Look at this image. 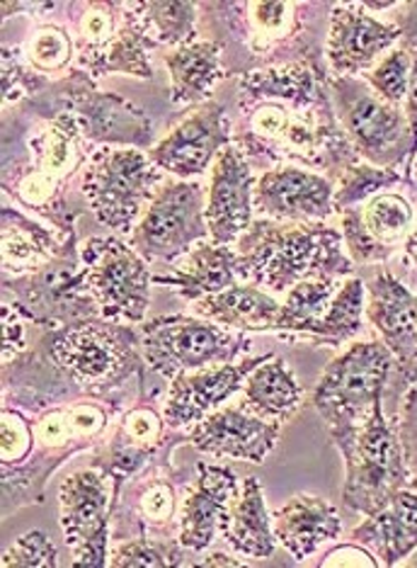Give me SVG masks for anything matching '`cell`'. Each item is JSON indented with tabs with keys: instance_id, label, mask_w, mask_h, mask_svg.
I'll use <instances>...</instances> for the list:
<instances>
[{
	"instance_id": "obj_14",
	"label": "cell",
	"mask_w": 417,
	"mask_h": 568,
	"mask_svg": "<svg viewBox=\"0 0 417 568\" xmlns=\"http://www.w3.org/2000/svg\"><path fill=\"white\" fill-rule=\"evenodd\" d=\"M228 144H233V122L224 105L206 100L146 153L163 173L192 180L204 175Z\"/></svg>"
},
{
	"instance_id": "obj_10",
	"label": "cell",
	"mask_w": 417,
	"mask_h": 568,
	"mask_svg": "<svg viewBox=\"0 0 417 568\" xmlns=\"http://www.w3.org/2000/svg\"><path fill=\"white\" fill-rule=\"evenodd\" d=\"M139 347L143 363L173 379L185 369L236 363V357L247 353V341L206 318L161 316L141 324Z\"/></svg>"
},
{
	"instance_id": "obj_24",
	"label": "cell",
	"mask_w": 417,
	"mask_h": 568,
	"mask_svg": "<svg viewBox=\"0 0 417 568\" xmlns=\"http://www.w3.org/2000/svg\"><path fill=\"white\" fill-rule=\"evenodd\" d=\"M153 282L175 290L182 300L194 304L208 294H218L247 282V270L238 248L202 241L177 257L171 273L153 275Z\"/></svg>"
},
{
	"instance_id": "obj_43",
	"label": "cell",
	"mask_w": 417,
	"mask_h": 568,
	"mask_svg": "<svg viewBox=\"0 0 417 568\" xmlns=\"http://www.w3.org/2000/svg\"><path fill=\"white\" fill-rule=\"evenodd\" d=\"M0 430H3V440H0V457H3V467L8 464H20L30 457L32 443H34V428L30 420L20 416L18 410L6 408L0 416Z\"/></svg>"
},
{
	"instance_id": "obj_11",
	"label": "cell",
	"mask_w": 417,
	"mask_h": 568,
	"mask_svg": "<svg viewBox=\"0 0 417 568\" xmlns=\"http://www.w3.org/2000/svg\"><path fill=\"white\" fill-rule=\"evenodd\" d=\"M83 282L98 312L112 324H143L151 302L149 265L120 239H88L81 245Z\"/></svg>"
},
{
	"instance_id": "obj_16",
	"label": "cell",
	"mask_w": 417,
	"mask_h": 568,
	"mask_svg": "<svg viewBox=\"0 0 417 568\" xmlns=\"http://www.w3.org/2000/svg\"><path fill=\"white\" fill-rule=\"evenodd\" d=\"M415 222L410 202L396 192H379L362 206L340 214V234L355 265H382L406 243Z\"/></svg>"
},
{
	"instance_id": "obj_13",
	"label": "cell",
	"mask_w": 417,
	"mask_h": 568,
	"mask_svg": "<svg viewBox=\"0 0 417 568\" xmlns=\"http://www.w3.org/2000/svg\"><path fill=\"white\" fill-rule=\"evenodd\" d=\"M132 333L110 324H75L49 345L54 365L83 386H104L132 369Z\"/></svg>"
},
{
	"instance_id": "obj_17",
	"label": "cell",
	"mask_w": 417,
	"mask_h": 568,
	"mask_svg": "<svg viewBox=\"0 0 417 568\" xmlns=\"http://www.w3.org/2000/svg\"><path fill=\"white\" fill-rule=\"evenodd\" d=\"M328 22L325 59H328L330 75H357L372 71L403 37L398 22L376 20L362 8V3L330 6Z\"/></svg>"
},
{
	"instance_id": "obj_2",
	"label": "cell",
	"mask_w": 417,
	"mask_h": 568,
	"mask_svg": "<svg viewBox=\"0 0 417 568\" xmlns=\"http://www.w3.org/2000/svg\"><path fill=\"white\" fill-rule=\"evenodd\" d=\"M218 10V47L226 73H251L289 63H323L321 3H212Z\"/></svg>"
},
{
	"instance_id": "obj_26",
	"label": "cell",
	"mask_w": 417,
	"mask_h": 568,
	"mask_svg": "<svg viewBox=\"0 0 417 568\" xmlns=\"http://www.w3.org/2000/svg\"><path fill=\"white\" fill-rule=\"evenodd\" d=\"M279 545L296 561H304L323 545L343 535V518L333 503L311 494H298L272 515Z\"/></svg>"
},
{
	"instance_id": "obj_1",
	"label": "cell",
	"mask_w": 417,
	"mask_h": 568,
	"mask_svg": "<svg viewBox=\"0 0 417 568\" xmlns=\"http://www.w3.org/2000/svg\"><path fill=\"white\" fill-rule=\"evenodd\" d=\"M241 122L233 134L247 161L272 168H306L333 183L362 161L337 120L330 71L323 63L243 73L238 81Z\"/></svg>"
},
{
	"instance_id": "obj_29",
	"label": "cell",
	"mask_w": 417,
	"mask_h": 568,
	"mask_svg": "<svg viewBox=\"0 0 417 568\" xmlns=\"http://www.w3.org/2000/svg\"><path fill=\"white\" fill-rule=\"evenodd\" d=\"M194 312L214 324L236 331H275L282 304L267 290L243 282L192 304Z\"/></svg>"
},
{
	"instance_id": "obj_41",
	"label": "cell",
	"mask_w": 417,
	"mask_h": 568,
	"mask_svg": "<svg viewBox=\"0 0 417 568\" xmlns=\"http://www.w3.org/2000/svg\"><path fill=\"white\" fill-rule=\"evenodd\" d=\"M47 85L42 73H37L24 57H20L18 49L3 47V102H20L22 98L34 95L37 90Z\"/></svg>"
},
{
	"instance_id": "obj_5",
	"label": "cell",
	"mask_w": 417,
	"mask_h": 568,
	"mask_svg": "<svg viewBox=\"0 0 417 568\" xmlns=\"http://www.w3.org/2000/svg\"><path fill=\"white\" fill-rule=\"evenodd\" d=\"M93 146L83 134V126L69 110H57L30 134V163L22 165L12 178V192L20 204L44 214L69 234L63 224V185L71 175L93 156Z\"/></svg>"
},
{
	"instance_id": "obj_42",
	"label": "cell",
	"mask_w": 417,
	"mask_h": 568,
	"mask_svg": "<svg viewBox=\"0 0 417 568\" xmlns=\"http://www.w3.org/2000/svg\"><path fill=\"white\" fill-rule=\"evenodd\" d=\"M163 428L165 420L155 413L153 408L139 406L126 413L124 425H122V443L141 449V452H153L163 440Z\"/></svg>"
},
{
	"instance_id": "obj_15",
	"label": "cell",
	"mask_w": 417,
	"mask_h": 568,
	"mask_svg": "<svg viewBox=\"0 0 417 568\" xmlns=\"http://www.w3.org/2000/svg\"><path fill=\"white\" fill-rule=\"evenodd\" d=\"M61 110L73 112L90 144L143 149L151 141V120L132 102L100 93L83 71L61 90Z\"/></svg>"
},
{
	"instance_id": "obj_49",
	"label": "cell",
	"mask_w": 417,
	"mask_h": 568,
	"mask_svg": "<svg viewBox=\"0 0 417 568\" xmlns=\"http://www.w3.org/2000/svg\"><path fill=\"white\" fill-rule=\"evenodd\" d=\"M403 449H406V462L410 471V488L417 490V389L408 396L406 406H403V416L398 420Z\"/></svg>"
},
{
	"instance_id": "obj_44",
	"label": "cell",
	"mask_w": 417,
	"mask_h": 568,
	"mask_svg": "<svg viewBox=\"0 0 417 568\" xmlns=\"http://www.w3.org/2000/svg\"><path fill=\"white\" fill-rule=\"evenodd\" d=\"M75 440H81V437L75 433L69 408L49 410L34 423V443L39 447L57 452V449H67Z\"/></svg>"
},
{
	"instance_id": "obj_51",
	"label": "cell",
	"mask_w": 417,
	"mask_h": 568,
	"mask_svg": "<svg viewBox=\"0 0 417 568\" xmlns=\"http://www.w3.org/2000/svg\"><path fill=\"white\" fill-rule=\"evenodd\" d=\"M194 566H208V568H226V566H245L243 561H238V559H233V557H226V554H208L206 559H202V561H197Z\"/></svg>"
},
{
	"instance_id": "obj_30",
	"label": "cell",
	"mask_w": 417,
	"mask_h": 568,
	"mask_svg": "<svg viewBox=\"0 0 417 568\" xmlns=\"http://www.w3.org/2000/svg\"><path fill=\"white\" fill-rule=\"evenodd\" d=\"M302 386H298L294 372L272 355L247 374L241 404L251 408L260 418L284 423L302 406Z\"/></svg>"
},
{
	"instance_id": "obj_34",
	"label": "cell",
	"mask_w": 417,
	"mask_h": 568,
	"mask_svg": "<svg viewBox=\"0 0 417 568\" xmlns=\"http://www.w3.org/2000/svg\"><path fill=\"white\" fill-rule=\"evenodd\" d=\"M364 300H367V284L359 277H347L343 287L337 290L328 312L313 326L306 338L325 345H343L355 341L362 333V314L367 312V302Z\"/></svg>"
},
{
	"instance_id": "obj_3",
	"label": "cell",
	"mask_w": 417,
	"mask_h": 568,
	"mask_svg": "<svg viewBox=\"0 0 417 568\" xmlns=\"http://www.w3.org/2000/svg\"><path fill=\"white\" fill-rule=\"evenodd\" d=\"M245 261L247 282L284 294L304 280L355 277L340 229L255 219L236 243Z\"/></svg>"
},
{
	"instance_id": "obj_19",
	"label": "cell",
	"mask_w": 417,
	"mask_h": 568,
	"mask_svg": "<svg viewBox=\"0 0 417 568\" xmlns=\"http://www.w3.org/2000/svg\"><path fill=\"white\" fill-rule=\"evenodd\" d=\"M255 175L251 161L236 144H228L212 165V180L206 190V226L208 241L233 245L255 222Z\"/></svg>"
},
{
	"instance_id": "obj_9",
	"label": "cell",
	"mask_w": 417,
	"mask_h": 568,
	"mask_svg": "<svg viewBox=\"0 0 417 568\" xmlns=\"http://www.w3.org/2000/svg\"><path fill=\"white\" fill-rule=\"evenodd\" d=\"M208 239L206 192L194 180L163 183L141 212L129 234V245L146 263H175Z\"/></svg>"
},
{
	"instance_id": "obj_39",
	"label": "cell",
	"mask_w": 417,
	"mask_h": 568,
	"mask_svg": "<svg viewBox=\"0 0 417 568\" xmlns=\"http://www.w3.org/2000/svg\"><path fill=\"white\" fill-rule=\"evenodd\" d=\"M410 69L413 59L406 44L394 47L379 59V63L367 73H362V79L372 85L376 95H382L390 105H400L408 98V85H410Z\"/></svg>"
},
{
	"instance_id": "obj_12",
	"label": "cell",
	"mask_w": 417,
	"mask_h": 568,
	"mask_svg": "<svg viewBox=\"0 0 417 568\" xmlns=\"http://www.w3.org/2000/svg\"><path fill=\"white\" fill-rule=\"evenodd\" d=\"M112 479L100 469H78L59 488L61 529L73 566H108Z\"/></svg>"
},
{
	"instance_id": "obj_20",
	"label": "cell",
	"mask_w": 417,
	"mask_h": 568,
	"mask_svg": "<svg viewBox=\"0 0 417 568\" xmlns=\"http://www.w3.org/2000/svg\"><path fill=\"white\" fill-rule=\"evenodd\" d=\"M279 435V420L260 418L251 408L238 404L216 408L200 423L190 425L187 440L204 455L263 464L269 452L277 447Z\"/></svg>"
},
{
	"instance_id": "obj_36",
	"label": "cell",
	"mask_w": 417,
	"mask_h": 568,
	"mask_svg": "<svg viewBox=\"0 0 417 568\" xmlns=\"http://www.w3.org/2000/svg\"><path fill=\"white\" fill-rule=\"evenodd\" d=\"M155 44L149 40V34L143 32L139 24L134 10L129 3H124V22L122 30L116 34V40L104 54L98 75L108 73H126L136 75V79H151V49Z\"/></svg>"
},
{
	"instance_id": "obj_6",
	"label": "cell",
	"mask_w": 417,
	"mask_h": 568,
	"mask_svg": "<svg viewBox=\"0 0 417 568\" xmlns=\"http://www.w3.org/2000/svg\"><path fill=\"white\" fill-rule=\"evenodd\" d=\"M330 95L347 139L364 163L376 168H410L417 156L406 110L376 95L357 75H330Z\"/></svg>"
},
{
	"instance_id": "obj_48",
	"label": "cell",
	"mask_w": 417,
	"mask_h": 568,
	"mask_svg": "<svg viewBox=\"0 0 417 568\" xmlns=\"http://www.w3.org/2000/svg\"><path fill=\"white\" fill-rule=\"evenodd\" d=\"M28 321H32V314L22 304L3 302V365L16 359L28 345Z\"/></svg>"
},
{
	"instance_id": "obj_27",
	"label": "cell",
	"mask_w": 417,
	"mask_h": 568,
	"mask_svg": "<svg viewBox=\"0 0 417 568\" xmlns=\"http://www.w3.org/2000/svg\"><path fill=\"white\" fill-rule=\"evenodd\" d=\"M173 105H204L224 81V49L214 40H192L165 54Z\"/></svg>"
},
{
	"instance_id": "obj_47",
	"label": "cell",
	"mask_w": 417,
	"mask_h": 568,
	"mask_svg": "<svg viewBox=\"0 0 417 568\" xmlns=\"http://www.w3.org/2000/svg\"><path fill=\"white\" fill-rule=\"evenodd\" d=\"M108 564L112 568H129V566H151V568H161L167 566L163 557V551L149 541L146 537H134V539H124L110 551Z\"/></svg>"
},
{
	"instance_id": "obj_50",
	"label": "cell",
	"mask_w": 417,
	"mask_h": 568,
	"mask_svg": "<svg viewBox=\"0 0 417 568\" xmlns=\"http://www.w3.org/2000/svg\"><path fill=\"white\" fill-rule=\"evenodd\" d=\"M321 566H382V564L369 549L359 547V541H349V545H343L325 554V559H321Z\"/></svg>"
},
{
	"instance_id": "obj_7",
	"label": "cell",
	"mask_w": 417,
	"mask_h": 568,
	"mask_svg": "<svg viewBox=\"0 0 417 568\" xmlns=\"http://www.w3.org/2000/svg\"><path fill=\"white\" fill-rule=\"evenodd\" d=\"M163 171L132 146H98L83 168L90 212L114 234H132L141 212L163 185Z\"/></svg>"
},
{
	"instance_id": "obj_53",
	"label": "cell",
	"mask_w": 417,
	"mask_h": 568,
	"mask_svg": "<svg viewBox=\"0 0 417 568\" xmlns=\"http://www.w3.org/2000/svg\"><path fill=\"white\" fill-rule=\"evenodd\" d=\"M408 178L417 185V156L413 159V163H410V168H408Z\"/></svg>"
},
{
	"instance_id": "obj_38",
	"label": "cell",
	"mask_w": 417,
	"mask_h": 568,
	"mask_svg": "<svg viewBox=\"0 0 417 568\" xmlns=\"http://www.w3.org/2000/svg\"><path fill=\"white\" fill-rule=\"evenodd\" d=\"M22 57L42 75L63 71L75 59L73 37L61 24L47 22L28 37V42L22 47Z\"/></svg>"
},
{
	"instance_id": "obj_28",
	"label": "cell",
	"mask_w": 417,
	"mask_h": 568,
	"mask_svg": "<svg viewBox=\"0 0 417 568\" xmlns=\"http://www.w3.org/2000/svg\"><path fill=\"white\" fill-rule=\"evenodd\" d=\"M221 537L228 541L233 551L247 559L260 561L275 554V527H272V515L255 476H247L238 498L231 503L226 518L221 523Z\"/></svg>"
},
{
	"instance_id": "obj_37",
	"label": "cell",
	"mask_w": 417,
	"mask_h": 568,
	"mask_svg": "<svg viewBox=\"0 0 417 568\" xmlns=\"http://www.w3.org/2000/svg\"><path fill=\"white\" fill-rule=\"evenodd\" d=\"M403 180H406V175L400 171H394V168H376L364 161L352 163L347 171L335 180V214H343L345 210H352V206L364 204L386 187L403 183Z\"/></svg>"
},
{
	"instance_id": "obj_32",
	"label": "cell",
	"mask_w": 417,
	"mask_h": 568,
	"mask_svg": "<svg viewBox=\"0 0 417 568\" xmlns=\"http://www.w3.org/2000/svg\"><path fill=\"white\" fill-rule=\"evenodd\" d=\"M124 22V3H90L83 6L75 22V63L81 71L98 75L100 63L116 40Z\"/></svg>"
},
{
	"instance_id": "obj_33",
	"label": "cell",
	"mask_w": 417,
	"mask_h": 568,
	"mask_svg": "<svg viewBox=\"0 0 417 568\" xmlns=\"http://www.w3.org/2000/svg\"><path fill=\"white\" fill-rule=\"evenodd\" d=\"M143 32L153 44L182 47L197 40V6L187 0H149V3H129Z\"/></svg>"
},
{
	"instance_id": "obj_23",
	"label": "cell",
	"mask_w": 417,
	"mask_h": 568,
	"mask_svg": "<svg viewBox=\"0 0 417 568\" xmlns=\"http://www.w3.org/2000/svg\"><path fill=\"white\" fill-rule=\"evenodd\" d=\"M238 494L241 484L236 474L226 467L200 462L197 481L187 488L185 500H182L177 529L180 547L200 554L212 545L216 535H221V523Z\"/></svg>"
},
{
	"instance_id": "obj_40",
	"label": "cell",
	"mask_w": 417,
	"mask_h": 568,
	"mask_svg": "<svg viewBox=\"0 0 417 568\" xmlns=\"http://www.w3.org/2000/svg\"><path fill=\"white\" fill-rule=\"evenodd\" d=\"M0 564L3 568H54L59 566V551L44 532L30 529L3 551Z\"/></svg>"
},
{
	"instance_id": "obj_4",
	"label": "cell",
	"mask_w": 417,
	"mask_h": 568,
	"mask_svg": "<svg viewBox=\"0 0 417 568\" xmlns=\"http://www.w3.org/2000/svg\"><path fill=\"white\" fill-rule=\"evenodd\" d=\"M396 359L382 341L352 343L323 369L313 406L325 423L330 440L347 457L372 408L384 402V389Z\"/></svg>"
},
{
	"instance_id": "obj_18",
	"label": "cell",
	"mask_w": 417,
	"mask_h": 568,
	"mask_svg": "<svg viewBox=\"0 0 417 568\" xmlns=\"http://www.w3.org/2000/svg\"><path fill=\"white\" fill-rule=\"evenodd\" d=\"M335 183L306 168H272L255 180L253 202L263 219L323 224L335 214Z\"/></svg>"
},
{
	"instance_id": "obj_46",
	"label": "cell",
	"mask_w": 417,
	"mask_h": 568,
	"mask_svg": "<svg viewBox=\"0 0 417 568\" xmlns=\"http://www.w3.org/2000/svg\"><path fill=\"white\" fill-rule=\"evenodd\" d=\"M406 8V16L398 22L400 24V44H406L413 59V69H410V85H408V98L403 102V110H406V118L410 122L413 136H415V149H417V3L403 6Z\"/></svg>"
},
{
	"instance_id": "obj_45",
	"label": "cell",
	"mask_w": 417,
	"mask_h": 568,
	"mask_svg": "<svg viewBox=\"0 0 417 568\" xmlns=\"http://www.w3.org/2000/svg\"><path fill=\"white\" fill-rule=\"evenodd\" d=\"M177 506L175 488L165 481H151L139 496V508L143 520L151 527H163L173 520Z\"/></svg>"
},
{
	"instance_id": "obj_22",
	"label": "cell",
	"mask_w": 417,
	"mask_h": 568,
	"mask_svg": "<svg viewBox=\"0 0 417 568\" xmlns=\"http://www.w3.org/2000/svg\"><path fill=\"white\" fill-rule=\"evenodd\" d=\"M367 318L394 355L406 386L417 384V294L384 267L369 282Z\"/></svg>"
},
{
	"instance_id": "obj_31",
	"label": "cell",
	"mask_w": 417,
	"mask_h": 568,
	"mask_svg": "<svg viewBox=\"0 0 417 568\" xmlns=\"http://www.w3.org/2000/svg\"><path fill=\"white\" fill-rule=\"evenodd\" d=\"M57 236L32 219L3 206V270L6 275H30L59 255Z\"/></svg>"
},
{
	"instance_id": "obj_21",
	"label": "cell",
	"mask_w": 417,
	"mask_h": 568,
	"mask_svg": "<svg viewBox=\"0 0 417 568\" xmlns=\"http://www.w3.org/2000/svg\"><path fill=\"white\" fill-rule=\"evenodd\" d=\"M269 357L272 355L243 357L238 363L206 365L175 374L163 408V420L167 428L177 430L200 423L204 416L224 404L226 398L243 389L247 374Z\"/></svg>"
},
{
	"instance_id": "obj_25",
	"label": "cell",
	"mask_w": 417,
	"mask_h": 568,
	"mask_svg": "<svg viewBox=\"0 0 417 568\" xmlns=\"http://www.w3.org/2000/svg\"><path fill=\"white\" fill-rule=\"evenodd\" d=\"M352 541L367 547L382 566L406 561L417 549V490L406 486L382 510L355 527Z\"/></svg>"
},
{
	"instance_id": "obj_8",
	"label": "cell",
	"mask_w": 417,
	"mask_h": 568,
	"mask_svg": "<svg viewBox=\"0 0 417 568\" xmlns=\"http://www.w3.org/2000/svg\"><path fill=\"white\" fill-rule=\"evenodd\" d=\"M345 459V506L364 518L382 510L396 490L410 484V471L403 449L398 418H386L384 402L372 408L369 420L357 435L355 447Z\"/></svg>"
},
{
	"instance_id": "obj_35",
	"label": "cell",
	"mask_w": 417,
	"mask_h": 568,
	"mask_svg": "<svg viewBox=\"0 0 417 568\" xmlns=\"http://www.w3.org/2000/svg\"><path fill=\"white\" fill-rule=\"evenodd\" d=\"M345 280H304L286 292L282 314L277 318V333H304L308 335L313 326L328 312L337 290Z\"/></svg>"
},
{
	"instance_id": "obj_52",
	"label": "cell",
	"mask_w": 417,
	"mask_h": 568,
	"mask_svg": "<svg viewBox=\"0 0 417 568\" xmlns=\"http://www.w3.org/2000/svg\"><path fill=\"white\" fill-rule=\"evenodd\" d=\"M403 245H406V261L417 267V229L410 231V236L406 239V243H403Z\"/></svg>"
}]
</instances>
